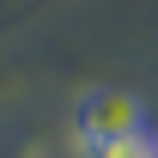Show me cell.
Returning a JSON list of instances; mask_svg holds the SVG:
<instances>
[{"label":"cell","instance_id":"obj_2","mask_svg":"<svg viewBox=\"0 0 158 158\" xmlns=\"http://www.w3.org/2000/svg\"><path fill=\"white\" fill-rule=\"evenodd\" d=\"M158 140L152 134H134V140H110V146H79V158H152Z\"/></svg>","mask_w":158,"mask_h":158},{"label":"cell","instance_id":"obj_3","mask_svg":"<svg viewBox=\"0 0 158 158\" xmlns=\"http://www.w3.org/2000/svg\"><path fill=\"white\" fill-rule=\"evenodd\" d=\"M152 158H158V146H152Z\"/></svg>","mask_w":158,"mask_h":158},{"label":"cell","instance_id":"obj_1","mask_svg":"<svg viewBox=\"0 0 158 158\" xmlns=\"http://www.w3.org/2000/svg\"><path fill=\"white\" fill-rule=\"evenodd\" d=\"M146 134V103L134 91H122V85H98V91H85L73 110V140L79 146H110V140H134Z\"/></svg>","mask_w":158,"mask_h":158}]
</instances>
